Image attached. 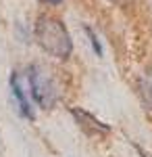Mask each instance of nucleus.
Instances as JSON below:
<instances>
[{"instance_id":"f257e3e1","label":"nucleus","mask_w":152,"mask_h":157,"mask_svg":"<svg viewBox=\"0 0 152 157\" xmlns=\"http://www.w3.org/2000/svg\"><path fill=\"white\" fill-rule=\"evenodd\" d=\"M35 42L46 50L48 55L56 57V59H69L73 52V40L65 23L59 17L52 15H40L34 27Z\"/></svg>"},{"instance_id":"423d86ee","label":"nucleus","mask_w":152,"mask_h":157,"mask_svg":"<svg viewBox=\"0 0 152 157\" xmlns=\"http://www.w3.org/2000/svg\"><path fill=\"white\" fill-rule=\"evenodd\" d=\"M83 32H85V34H88V38H90V44H92L94 52H96L98 57H102V46H100V40H98V36L94 34V29L90 27V25H85V27H83Z\"/></svg>"},{"instance_id":"7ed1b4c3","label":"nucleus","mask_w":152,"mask_h":157,"mask_svg":"<svg viewBox=\"0 0 152 157\" xmlns=\"http://www.w3.org/2000/svg\"><path fill=\"white\" fill-rule=\"evenodd\" d=\"M71 115L75 117V121L79 124V128H81V130L88 134V136H100V134L110 132V128L106 126L104 121L96 120L90 111H83V109L73 107V109H71Z\"/></svg>"},{"instance_id":"20e7f679","label":"nucleus","mask_w":152,"mask_h":157,"mask_svg":"<svg viewBox=\"0 0 152 157\" xmlns=\"http://www.w3.org/2000/svg\"><path fill=\"white\" fill-rule=\"evenodd\" d=\"M11 90H13V97L17 101V107L21 111V115H23L25 120H35V113H34V105H31V101L27 98L25 94L23 86H21V75L15 71L11 75Z\"/></svg>"},{"instance_id":"f03ea898","label":"nucleus","mask_w":152,"mask_h":157,"mask_svg":"<svg viewBox=\"0 0 152 157\" xmlns=\"http://www.w3.org/2000/svg\"><path fill=\"white\" fill-rule=\"evenodd\" d=\"M27 82H29V92L31 98L40 105L42 109H50L54 107L59 92H56V86L54 82L46 75V71L40 67V65H31L27 69Z\"/></svg>"},{"instance_id":"0eeeda50","label":"nucleus","mask_w":152,"mask_h":157,"mask_svg":"<svg viewBox=\"0 0 152 157\" xmlns=\"http://www.w3.org/2000/svg\"><path fill=\"white\" fill-rule=\"evenodd\" d=\"M40 2H44V4H50V6H56V4H60L63 0H40Z\"/></svg>"},{"instance_id":"39448f33","label":"nucleus","mask_w":152,"mask_h":157,"mask_svg":"<svg viewBox=\"0 0 152 157\" xmlns=\"http://www.w3.org/2000/svg\"><path fill=\"white\" fill-rule=\"evenodd\" d=\"M140 94L144 98V103L148 105V109H152V69L146 71L140 80Z\"/></svg>"}]
</instances>
